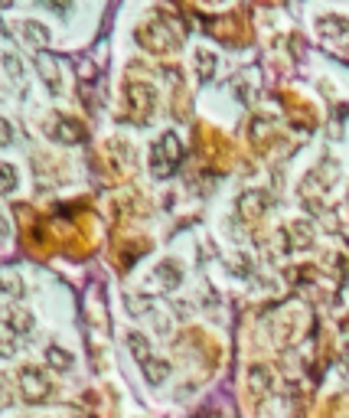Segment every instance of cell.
<instances>
[{"mask_svg": "<svg viewBox=\"0 0 349 418\" xmlns=\"http://www.w3.org/2000/svg\"><path fill=\"white\" fill-rule=\"evenodd\" d=\"M248 385H252V393L255 395H264L268 389H271V369L252 366V373H248Z\"/></svg>", "mask_w": 349, "mask_h": 418, "instance_id": "1", "label": "cell"}, {"mask_svg": "<svg viewBox=\"0 0 349 418\" xmlns=\"http://www.w3.org/2000/svg\"><path fill=\"white\" fill-rule=\"evenodd\" d=\"M23 389H26V399H43L46 393H49V385L40 379V373H33V369H26L23 373Z\"/></svg>", "mask_w": 349, "mask_h": 418, "instance_id": "2", "label": "cell"}, {"mask_svg": "<svg viewBox=\"0 0 349 418\" xmlns=\"http://www.w3.org/2000/svg\"><path fill=\"white\" fill-rule=\"evenodd\" d=\"M144 376L147 379H150L153 385L157 383H163V379H167V376H170V366H167V363H163V359H144Z\"/></svg>", "mask_w": 349, "mask_h": 418, "instance_id": "3", "label": "cell"}, {"mask_svg": "<svg viewBox=\"0 0 349 418\" xmlns=\"http://www.w3.org/2000/svg\"><path fill=\"white\" fill-rule=\"evenodd\" d=\"M128 343H131V350H134V356L141 359V363H144V359H150V347H147V340L141 337V333H131Z\"/></svg>", "mask_w": 349, "mask_h": 418, "instance_id": "4", "label": "cell"}, {"mask_svg": "<svg viewBox=\"0 0 349 418\" xmlns=\"http://www.w3.org/2000/svg\"><path fill=\"white\" fill-rule=\"evenodd\" d=\"M213 66H215L213 52H199V56H196V72H199V79H209V76H213Z\"/></svg>", "mask_w": 349, "mask_h": 418, "instance_id": "5", "label": "cell"}, {"mask_svg": "<svg viewBox=\"0 0 349 418\" xmlns=\"http://www.w3.org/2000/svg\"><path fill=\"white\" fill-rule=\"evenodd\" d=\"M49 363H52L56 369H69V356H66L62 350H56V347L49 350Z\"/></svg>", "mask_w": 349, "mask_h": 418, "instance_id": "6", "label": "cell"}]
</instances>
